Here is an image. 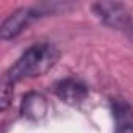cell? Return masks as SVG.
I'll return each instance as SVG.
<instances>
[{
    "mask_svg": "<svg viewBox=\"0 0 133 133\" xmlns=\"http://www.w3.org/2000/svg\"><path fill=\"white\" fill-rule=\"evenodd\" d=\"M58 58H59V52L53 44L50 42L35 44L28 47L16 59V63L6 71L3 80L11 85H16L24 78L41 77L56 64Z\"/></svg>",
    "mask_w": 133,
    "mask_h": 133,
    "instance_id": "6da1fadb",
    "label": "cell"
},
{
    "mask_svg": "<svg viewBox=\"0 0 133 133\" xmlns=\"http://www.w3.org/2000/svg\"><path fill=\"white\" fill-rule=\"evenodd\" d=\"M92 13L107 27L133 39V14L127 5L121 2H97L92 5Z\"/></svg>",
    "mask_w": 133,
    "mask_h": 133,
    "instance_id": "7a4b0ae2",
    "label": "cell"
},
{
    "mask_svg": "<svg viewBox=\"0 0 133 133\" xmlns=\"http://www.w3.org/2000/svg\"><path fill=\"white\" fill-rule=\"evenodd\" d=\"M56 3L52 5H41V6H27V8H19L16 10L13 14H10L3 24H2V30H0V35L5 41L8 39H14L17 38L28 25L31 21H35L39 16L49 14L53 8H56Z\"/></svg>",
    "mask_w": 133,
    "mask_h": 133,
    "instance_id": "3957f363",
    "label": "cell"
},
{
    "mask_svg": "<svg viewBox=\"0 0 133 133\" xmlns=\"http://www.w3.org/2000/svg\"><path fill=\"white\" fill-rule=\"evenodd\" d=\"M55 94L58 96L61 102L77 107L88 99L89 91H88V86L77 78H64L56 83Z\"/></svg>",
    "mask_w": 133,
    "mask_h": 133,
    "instance_id": "277c9868",
    "label": "cell"
},
{
    "mask_svg": "<svg viewBox=\"0 0 133 133\" xmlns=\"http://www.w3.org/2000/svg\"><path fill=\"white\" fill-rule=\"evenodd\" d=\"M114 133H133V108L122 99H111Z\"/></svg>",
    "mask_w": 133,
    "mask_h": 133,
    "instance_id": "5b68a950",
    "label": "cell"
},
{
    "mask_svg": "<svg viewBox=\"0 0 133 133\" xmlns=\"http://www.w3.org/2000/svg\"><path fill=\"white\" fill-rule=\"evenodd\" d=\"M22 114L28 121H41L47 114V102L38 92H28L22 100Z\"/></svg>",
    "mask_w": 133,
    "mask_h": 133,
    "instance_id": "8992f818",
    "label": "cell"
},
{
    "mask_svg": "<svg viewBox=\"0 0 133 133\" xmlns=\"http://www.w3.org/2000/svg\"><path fill=\"white\" fill-rule=\"evenodd\" d=\"M13 86L14 85H11V83H8V82H2V110H5L8 105H10V102H11V99H13Z\"/></svg>",
    "mask_w": 133,
    "mask_h": 133,
    "instance_id": "52a82bcc",
    "label": "cell"
}]
</instances>
